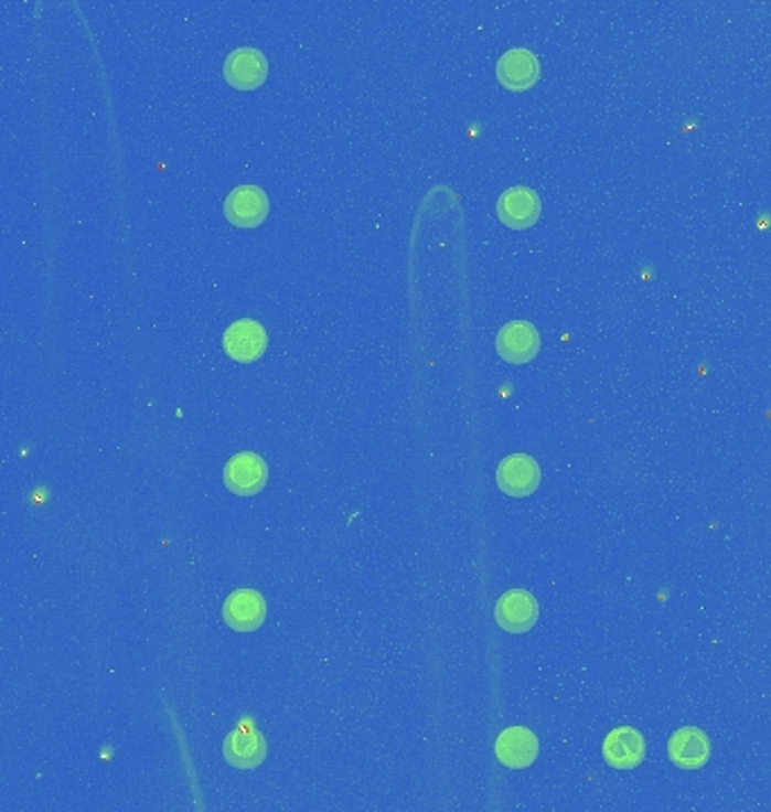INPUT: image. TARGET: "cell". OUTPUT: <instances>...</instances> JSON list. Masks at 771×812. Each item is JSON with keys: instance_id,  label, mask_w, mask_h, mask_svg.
<instances>
[{"instance_id": "1", "label": "cell", "mask_w": 771, "mask_h": 812, "mask_svg": "<svg viewBox=\"0 0 771 812\" xmlns=\"http://www.w3.org/2000/svg\"><path fill=\"white\" fill-rule=\"evenodd\" d=\"M494 619L505 632L524 634L533 630L539 621L537 598L526 589H510L499 598L494 607Z\"/></svg>"}, {"instance_id": "2", "label": "cell", "mask_w": 771, "mask_h": 812, "mask_svg": "<svg viewBox=\"0 0 771 812\" xmlns=\"http://www.w3.org/2000/svg\"><path fill=\"white\" fill-rule=\"evenodd\" d=\"M269 481V468L260 453L239 451L224 468V485L239 496H253Z\"/></svg>"}, {"instance_id": "3", "label": "cell", "mask_w": 771, "mask_h": 812, "mask_svg": "<svg viewBox=\"0 0 771 812\" xmlns=\"http://www.w3.org/2000/svg\"><path fill=\"white\" fill-rule=\"evenodd\" d=\"M224 215L239 228L260 226L269 215V196L257 185H239L226 196Z\"/></svg>"}, {"instance_id": "4", "label": "cell", "mask_w": 771, "mask_h": 812, "mask_svg": "<svg viewBox=\"0 0 771 812\" xmlns=\"http://www.w3.org/2000/svg\"><path fill=\"white\" fill-rule=\"evenodd\" d=\"M542 481V470L528 453H512L501 461L496 470L499 488L514 499L531 496Z\"/></svg>"}, {"instance_id": "5", "label": "cell", "mask_w": 771, "mask_h": 812, "mask_svg": "<svg viewBox=\"0 0 771 812\" xmlns=\"http://www.w3.org/2000/svg\"><path fill=\"white\" fill-rule=\"evenodd\" d=\"M542 348L539 332L528 321H512L496 334V352L510 364H528Z\"/></svg>"}, {"instance_id": "6", "label": "cell", "mask_w": 771, "mask_h": 812, "mask_svg": "<svg viewBox=\"0 0 771 812\" xmlns=\"http://www.w3.org/2000/svg\"><path fill=\"white\" fill-rule=\"evenodd\" d=\"M602 758L613 770H634L645 758V738L632 727H619L602 740Z\"/></svg>"}, {"instance_id": "7", "label": "cell", "mask_w": 771, "mask_h": 812, "mask_svg": "<svg viewBox=\"0 0 771 812\" xmlns=\"http://www.w3.org/2000/svg\"><path fill=\"white\" fill-rule=\"evenodd\" d=\"M267 343V330L253 319H239L224 332V350L228 352V357L242 364L260 360Z\"/></svg>"}, {"instance_id": "8", "label": "cell", "mask_w": 771, "mask_h": 812, "mask_svg": "<svg viewBox=\"0 0 771 812\" xmlns=\"http://www.w3.org/2000/svg\"><path fill=\"white\" fill-rule=\"evenodd\" d=\"M494 751L505 768L526 770L539 756V740L526 727H510L496 738Z\"/></svg>"}, {"instance_id": "9", "label": "cell", "mask_w": 771, "mask_h": 812, "mask_svg": "<svg viewBox=\"0 0 771 812\" xmlns=\"http://www.w3.org/2000/svg\"><path fill=\"white\" fill-rule=\"evenodd\" d=\"M267 619V602L255 589H237L224 602V621L237 632H253Z\"/></svg>"}, {"instance_id": "10", "label": "cell", "mask_w": 771, "mask_h": 812, "mask_svg": "<svg viewBox=\"0 0 771 812\" xmlns=\"http://www.w3.org/2000/svg\"><path fill=\"white\" fill-rule=\"evenodd\" d=\"M269 75L267 57L255 47H237L224 64V77L231 86L250 90L260 86Z\"/></svg>"}, {"instance_id": "11", "label": "cell", "mask_w": 771, "mask_h": 812, "mask_svg": "<svg viewBox=\"0 0 771 812\" xmlns=\"http://www.w3.org/2000/svg\"><path fill=\"white\" fill-rule=\"evenodd\" d=\"M542 201L531 188H510L499 199V220L510 228H531L537 224Z\"/></svg>"}, {"instance_id": "12", "label": "cell", "mask_w": 771, "mask_h": 812, "mask_svg": "<svg viewBox=\"0 0 771 812\" xmlns=\"http://www.w3.org/2000/svg\"><path fill=\"white\" fill-rule=\"evenodd\" d=\"M539 60L526 47H514L499 60L496 77L510 90H526L539 82Z\"/></svg>"}, {"instance_id": "13", "label": "cell", "mask_w": 771, "mask_h": 812, "mask_svg": "<svg viewBox=\"0 0 771 812\" xmlns=\"http://www.w3.org/2000/svg\"><path fill=\"white\" fill-rule=\"evenodd\" d=\"M667 756L682 770H699L710 758V740L697 727H684L667 740Z\"/></svg>"}, {"instance_id": "14", "label": "cell", "mask_w": 771, "mask_h": 812, "mask_svg": "<svg viewBox=\"0 0 771 812\" xmlns=\"http://www.w3.org/2000/svg\"><path fill=\"white\" fill-rule=\"evenodd\" d=\"M224 758L237 770L260 768L267 758V740L255 729H235L224 740Z\"/></svg>"}]
</instances>
